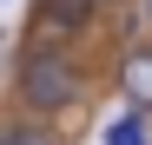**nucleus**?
I'll list each match as a JSON object with an SVG mask.
<instances>
[{
    "mask_svg": "<svg viewBox=\"0 0 152 145\" xmlns=\"http://www.w3.org/2000/svg\"><path fill=\"white\" fill-rule=\"evenodd\" d=\"M80 66H73L60 46H27L20 53V72H13V99L27 106V112H66V106H80Z\"/></svg>",
    "mask_w": 152,
    "mask_h": 145,
    "instance_id": "nucleus-1",
    "label": "nucleus"
},
{
    "mask_svg": "<svg viewBox=\"0 0 152 145\" xmlns=\"http://www.w3.org/2000/svg\"><path fill=\"white\" fill-rule=\"evenodd\" d=\"M119 92L132 106L152 112V46H126V66H119Z\"/></svg>",
    "mask_w": 152,
    "mask_h": 145,
    "instance_id": "nucleus-2",
    "label": "nucleus"
},
{
    "mask_svg": "<svg viewBox=\"0 0 152 145\" xmlns=\"http://www.w3.org/2000/svg\"><path fill=\"white\" fill-rule=\"evenodd\" d=\"M93 7H99V0H46V7H40V27L53 40H66V33H80L93 20Z\"/></svg>",
    "mask_w": 152,
    "mask_h": 145,
    "instance_id": "nucleus-3",
    "label": "nucleus"
},
{
    "mask_svg": "<svg viewBox=\"0 0 152 145\" xmlns=\"http://www.w3.org/2000/svg\"><path fill=\"white\" fill-rule=\"evenodd\" d=\"M99 145H152V125H145V106H132V112H119L106 132H99Z\"/></svg>",
    "mask_w": 152,
    "mask_h": 145,
    "instance_id": "nucleus-4",
    "label": "nucleus"
},
{
    "mask_svg": "<svg viewBox=\"0 0 152 145\" xmlns=\"http://www.w3.org/2000/svg\"><path fill=\"white\" fill-rule=\"evenodd\" d=\"M0 145H60L53 125H40V119H13L7 132H0Z\"/></svg>",
    "mask_w": 152,
    "mask_h": 145,
    "instance_id": "nucleus-5",
    "label": "nucleus"
},
{
    "mask_svg": "<svg viewBox=\"0 0 152 145\" xmlns=\"http://www.w3.org/2000/svg\"><path fill=\"white\" fill-rule=\"evenodd\" d=\"M145 13H152V0H145Z\"/></svg>",
    "mask_w": 152,
    "mask_h": 145,
    "instance_id": "nucleus-6",
    "label": "nucleus"
}]
</instances>
